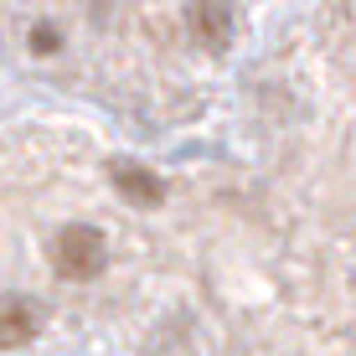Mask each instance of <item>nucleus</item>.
Here are the masks:
<instances>
[{
    "instance_id": "nucleus-1",
    "label": "nucleus",
    "mask_w": 356,
    "mask_h": 356,
    "mask_svg": "<svg viewBox=\"0 0 356 356\" xmlns=\"http://www.w3.org/2000/svg\"><path fill=\"white\" fill-rule=\"evenodd\" d=\"M52 264H57V274H67V279H93L98 268H104V232L83 227V222L63 227L52 238Z\"/></svg>"
},
{
    "instance_id": "nucleus-3",
    "label": "nucleus",
    "mask_w": 356,
    "mask_h": 356,
    "mask_svg": "<svg viewBox=\"0 0 356 356\" xmlns=\"http://www.w3.org/2000/svg\"><path fill=\"white\" fill-rule=\"evenodd\" d=\"M108 181H114L119 196L134 202V207H161V202H165L161 176H155V170H145V165H134V161H114V165H108Z\"/></svg>"
},
{
    "instance_id": "nucleus-5",
    "label": "nucleus",
    "mask_w": 356,
    "mask_h": 356,
    "mask_svg": "<svg viewBox=\"0 0 356 356\" xmlns=\"http://www.w3.org/2000/svg\"><path fill=\"white\" fill-rule=\"evenodd\" d=\"M57 47H63V36H57L52 26H31V52H57Z\"/></svg>"
},
{
    "instance_id": "nucleus-2",
    "label": "nucleus",
    "mask_w": 356,
    "mask_h": 356,
    "mask_svg": "<svg viewBox=\"0 0 356 356\" xmlns=\"http://www.w3.org/2000/svg\"><path fill=\"white\" fill-rule=\"evenodd\" d=\"M36 330H42V305H36V300H21V294L0 300V351L26 346Z\"/></svg>"
},
{
    "instance_id": "nucleus-4",
    "label": "nucleus",
    "mask_w": 356,
    "mask_h": 356,
    "mask_svg": "<svg viewBox=\"0 0 356 356\" xmlns=\"http://www.w3.org/2000/svg\"><path fill=\"white\" fill-rule=\"evenodd\" d=\"M191 21H196V31H202L207 47H222V42H227L232 10H227V6H191Z\"/></svg>"
}]
</instances>
